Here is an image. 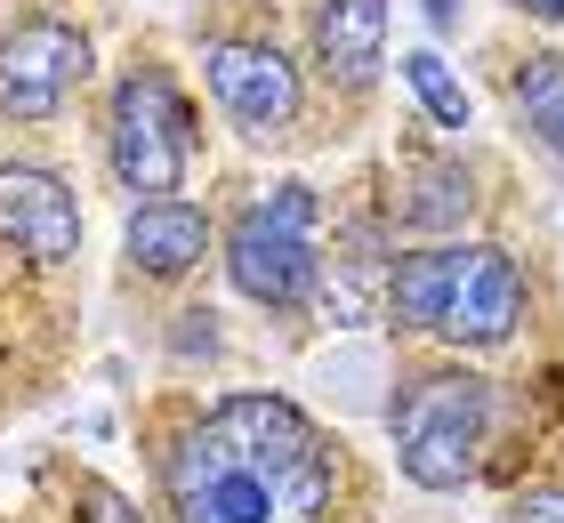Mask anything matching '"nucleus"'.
Here are the masks:
<instances>
[{
    "label": "nucleus",
    "instance_id": "1",
    "mask_svg": "<svg viewBox=\"0 0 564 523\" xmlns=\"http://www.w3.org/2000/svg\"><path fill=\"white\" fill-rule=\"evenodd\" d=\"M138 451L162 523H355L371 476L355 443L282 386H153Z\"/></svg>",
    "mask_w": 564,
    "mask_h": 523
},
{
    "label": "nucleus",
    "instance_id": "2",
    "mask_svg": "<svg viewBox=\"0 0 564 523\" xmlns=\"http://www.w3.org/2000/svg\"><path fill=\"white\" fill-rule=\"evenodd\" d=\"M388 323L444 355H500L532 323V282L517 250L484 242V233L412 242L395 250V274H388Z\"/></svg>",
    "mask_w": 564,
    "mask_h": 523
},
{
    "label": "nucleus",
    "instance_id": "3",
    "mask_svg": "<svg viewBox=\"0 0 564 523\" xmlns=\"http://www.w3.org/2000/svg\"><path fill=\"white\" fill-rule=\"evenodd\" d=\"M500 427V379L468 355H420L388 379V459L420 500H459Z\"/></svg>",
    "mask_w": 564,
    "mask_h": 523
},
{
    "label": "nucleus",
    "instance_id": "4",
    "mask_svg": "<svg viewBox=\"0 0 564 523\" xmlns=\"http://www.w3.org/2000/svg\"><path fill=\"white\" fill-rule=\"evenodd\" d=\"M218 266H226V291L242 306H259L267 323H315L323 314V274H330V250H323V194L306 177H274L259 186L235 218L218 226Z\"/></svg>",
    "mask_w": 564,
    "mask_h": 523
},
{
    "label": "nucleus",
    "instance_id": "5",
    "mask_svg": "<svg viewBox=\"0 0 564 523\" xmlns=\"http://www.w3.org/2000/svg\"><path fill=\"white\" fill-rule=\"evenodd\" d=\"M106 170L130 201H170L194 177V105L145 57L106 89Z\"/></svg>",
    "mask_w": 564,
    "mask_h": 523
},
{
    "label": "nucleus",
    "instance_id": "6",
    "mask_svg": "<svg viewBox=\"0 0 564 523\" xmlns=\"http://www.w3.org/2000/svg\"><path fill=\"white\" fill-rule=\"evenodd\" d=\"M202 89L226 113V129H242L250 145H282L306 121V73L291 65V48H274L259 33L202 41Z\"/></svg>",
    "mask_w": 564,
    "mask_h": 523
},
{
    "label": "nucleus",
    "instance_id": "7",
    "mask_svg": "<svg viewBox=\"0 0 564 523\" xmlns=\"http://www.w3.org/2000/svg\"><path fill=\"white\" fill-rule=\"evenodd\" d=\"M89 73H97V48H89L82 24L17 17L9 33H0V113L41 129V121H57L73 105V89H82Z\"/></svg>",
    "mask_w": 564,
    "mask_h": 523
},
{
    "label": "nucleus",
    "instance_id": "8",
    "mask_svg": "<svg viewBox=\"0 0 564 523\" xmlns=\"http://www.w3.org/2000/svg\"><path fill=\"white\" fill-rule=\"evenodd\" d=\"M0 250L24 258L33 274H65L82 258L73 177H57L48 162H0Z\"/></svg>",
    "mask_w": 564,
    "mask_h": 523
},
{
    "label": "nucleus",
    "instance_id": "9",
    "mask_svg": "<svg viewBox=\"0 0 564 523\" xmlns=\"http://www.w3.org/2000/svg\"><path fill=\"white\" fill-rule=\"evenodd\" d=\"M210 250H218V218L186 194L138 201L130 226H121V274L145 282V291H186V282L210 266Z\"/></svg>",
    "mask_w": 564,
    "mask_h": 523
},
{
    "label": "nucleus",
    "instance_id": "10",
    "mask_svg": "<svg viewBox=\"0 0 564 523\" xmlns=\"http://www.w3.org/2000/svg\"><path fill=\"white\" fill-rule=\"evenodd\" d=\"M306 57L330 89L364 97L388 65V0H315L306 9Z\"/></svg>",
    "mask_w": 564,
    "mask_h": 523
},
{
    "label": "nucleus",
    "instance_id": "11",
    "mask_svg": "<svg viewBox=\"0 0 564 523\" xmlns=\"http://www.w3.org/2000/svg\"><path fill=\"white\" fill-rule=\"evenodd\" d=\"M476 170L459 162V153H427V162H403L395 177V194H388V218L403 233H420V242H452V233H468L476 226Z\"/></svg>",
    "mask_w": 564,
    "mask_h": 523
},
{
    "label": "nucleus",
    "instance_id": "12",
    "mask_svg": "<svg viewBox=\"0 0 564 523\" xmlns=\"http://www.w3.org/2000/svg\"><path fill=\"white\" fill-rule=\"evenodd\" d=\"M508 105H517V121L532 129V145L564 162V48H524L517 65H508Z\"/></svg>",
    "mask_w": 564,
    "mask_h": 523
},
{
    "label": "nucleus",
    "instance_id": "13",
    "mask_svg": "<svg viewBox=\"0 0 564 523\" xmlns=\"http://www.w3.org/2000/svg\"><path fill=\"white\" fill-rule=\"evenodd\" d=\"M48 483L65 491V515H73V523H153L113 476H97V467H82V459H73V467L57 459V467H48Z\"/></svg>",
    "mask_w": 564,
    "mask_h": 523
},
{
    "label": "nucleus",
    "instance_id": "14",
    "mask_svg": "<svg viewBox=\"0 0 564 523\" xmlns=\"http://www.w3.org/2000/svg\"><path fill=\"white\" fill-rule=\"evenodd\" d=\"M403 81H412L420 113H427L435 129H452V138H459V129L476 121V97L459 89V73H452L444 57H435V48H403Z\"/></svg>",
    "mask_w": 564,
    "mask_h": 523
},
{
    "label": "nucleus",
    "instance_id": "15",
    "mask_svg": "<svg viewBox=\"0 0 564 523\" xmlns=\"http://www.w3.org/2000/svg\"><path fill=\"white\" fill-rule=\"evenodd\" d=\"M492 523H564V483H524V491H508Z\"/></svg>",
    "mask_w": 564,
    "mask_h": 523
},
{
    "label": "nucleus",
    "instance_id": "16",
    "mask_svg": "<svg viewBox=\"0 0 564 523\" xmlns=\"http://www.w3.org/2000/svg\"><path fill=\"white\" fill-rule=\"evenodd\" d=\"M508 9L532 17V24H556V17H564V0H508Z\"/></svg>",
    "mask_w": 564,
    "mask_h": 523
},
{
    "label": "nucleus",
    "instance_id": "17",
    "mask_svg": "<svg viewBox=\"0 0 564 523\" xmlns=\"http://www.w3.org/2000/svg\"><path fill=\"white\" fill-rule=\"evenodd\" d=\"M427 24H435V33H452V24H459V0H427Z\"/></svg>",
    "mask_w": 564,
    "mask_h": 523
}]
</instances>
